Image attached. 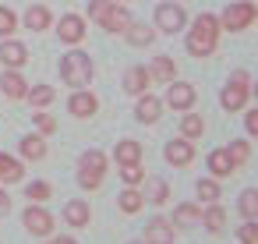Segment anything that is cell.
Masks as SVG:
<instances>
[{
    "mask_svg": "<svg viewBox=\"0 0 258 244\" xmlns=\"http://www.w3.org/2000/svg\"><path fill=\"white\" fill-rule=\"evenodd\" d=\"M117 166H124V163H142V145L135 142V138H124V142H117Z\"/></svg>",
    "mask_w": 258,
    "mask_h": 244,
    "instance_id": "cell-23",
    "label": "cell"
},
{
    "mask_svg": "<svg viewBox=\"0 0 258 244\" xmlns=\"http://www.w3.org/2000/svg\"><path fill=\"white\" fill-rule=\"evenodd\" d=\"M149 85H152V75H149V68H142V64L127 68V75H124V89H127L131 96H142V92H149Z\"/></svg>",
    "mask_w": 258,
    "mask_h": 244,
    "instance_id": "cell-12",
    "label": "cell"
},
{
    "mask_svg": "<svg viewBox=\"0 0 258 244\" xmlns=\"http://www.w3.org/2000/svg\"><path fill=\"white\" fill-rule=\"evenodd\" d=\"M15 29H18L15 11L11 8H0V36H15Z\"/></svg>",
    "mask_w": 258,
    "mask_h": 244,
    "instance_id": "cell-35",
    "label": "cell"
},
{
    "mask_svg": "<svg viewBox=\"0 0 258 244\" xmlns=\"http://www.w3.org/2000/svg\"><path fill=\"white\" fill-rule=\"evenodd\" d=\"M244 124H247V135H258V110H247Z\"/></svg>",
    "mask_w": 258,
    "mask_h": 244,
    "instance_id": "cell-41",
    "label": "cell"
},
{
    "mask_svg": "<svg viewBox=\"0 0 258 244\" xmlns=\"http://www.w3.org/2000/svg\"><path fill=\"white\" fill-rule=\"evenodd\" d=\"M163 156L173 166H191L195 163V145H191V138H173V142H166Z\"/></svg>",
    "mask_w": 258,
    "mask_h": 244,
    "instance_id": "cell-10",
    "label": "cell"
},
{
    "mask_svg": "<svg viewBox=\"0 0 258 244\" xmlns=\"http://www.w3.org/2000/svg\"><path fill=\"white\" fill-rule=\"evenodd\" d=\"M22 177H25V166H22L15 156L0 152V184H18Z\"/></svg>",
    "mask_w": 258,
    "mask_h": 244,
    "instance_id": "cell-20",
    "label": "cell"
},
{
    "mask_svg": "<svg viewBox=\"0 0 258 244\" xmlns=\"http://www.w3.org/2000/svg\"><path fill=\"white\" fill-rule=\"evenodd\" d=\"M198 198H202L205 205L216 202V198H219V180H216V177H202V180H198Z\"/></svg>",
    "mask_w": 258,
    "mask_h": 244,
    "instance_id": "cell-31",
    "label": "cell"
},
{
    "mask_svg": "<svg viewBox=\"0 0 258 244\" xmlns=\"http://www.w3.org/2000/svg\"><path fill=\"white\" fill-rule=\"evenodd\" d=\"M240 212H244L247 219L258 216V191H254V188H247V191L240 195Z\"/></svg>",
    "mask_w": 258,
    "mask_h": 244,
    "instance_id": "cell-34",
    "label": "cell"
},
{
    "mask_svg": "<svg viewBox=\"0 0 258 244\" xmlns=\"http://www.w3.org/2000/svg\"><path fill=\"white\" fill-rule=\"evenodd\" d=\"M50 25H53V15H50L46 4H32V8L25 11V29H29V32H46Z\"/></svg>",
    "mask_w": 258,
    "mask_h": 244,
    "instance_id": "cell-15",
    "label": "cell"
},
{
    "mask_svg": "<svg viewBox=\"0 0 258 244\" xmlns=\"http://www.w3.org/2000/svg\"><path fill=\"white\" fill-rule=\"evenodd\" d=\"M237 237H240V244H258V226H254V219H247V223L237 230Z\"/></svg>",
    "mask_w": 258,
    "mask_h": 244,
    "instance_id": "cell-40",
    "label": "cell"
},
{
    "mask_svg": "<svg viewBox=\"0 0 258 244\" xmlns=\"http://www.w3.org/2000/svg\"><path fill=\"white\" fill-rule=\"evenodd\" d=\"M166 195H170V188H166L163 180H149V195H142V198H145V205H149V202H152V205H163Z\"/></svg>",
    "mask_w": 258,
    "mask_h": 244,
    "instance_id": "cell-33",
    "label": "cell"
},
{
    "mask_svg": "<svg viewBox=\"0 0 258 244\" xmlns=\"http://www.w3.org/2000/svg\"><path fill=\"white\" fill-rule=\"evenodd\" d=\"M202 219V205H177L173 209V226H195Z\"/></svg>",
    "mask_w": 258,
    "mask_h": 244,
    "instance_id": "cell-27",
    "label": "cell"
},
{
    "mask_svg": "<svg viewBox=\"0 0 258 244\" xmlns=\"http://www.w3.org/2000/svg\"><path fill=\"white\" fill-rule=\"evenodd\" d=\"M202 131H205V120H202L198 113H187V117L180 120V135H184V138H202Z\"/></svg>",
    "mask_w": 258,
    "mask_h": 244,
    "instance_id": "cell-29",
    "label": "cell"
},
{
    "mask_svg": "<svg viewBox=\"0 0 258 244\" xmlns=\"http://www.w3.org/2000/svg\"><path fill=\"white\" fill-rule=\"evenodd\" d=\"M68 110H71V117H82V120H89V117L99 110V99H96L92 92H75V96L68 99Z\"/></svg>",
    "mask_w": 258,
    "mask_h": 244,
    "instance_id": "cell-13",
    "label": "cell"
},
{
    "mask_svg": "<svg viewBox=\"0 0 258 244\" xmlns=\"http://www.w3.org/2000/svg\"><path fill=\"white\" fill-rule=\"evenodd\" d=\"M22 156L32 159V163H39V159L46 156V142H43V135H25V138H22Z\"/></svg>",
    "mask_w": 258,
    "mask_h": 244,
    "instance_id": "cell-25",
    "label": "cell"
},
{
    "mask_svg": "<svg viewBox=\"0 0 258 244\" xmlns=\"http://www.w3.org/2000/svg\"><path fill=\"white\" fill-rule=\"evenodd\" d=\"M22 223H25V230H29V233H36V237L53 233V216H50L43 205H29V209H25V216H22Z\"/></svg>",
    "mask_w": 258,
    "mask_h": 244,
    "instance_id": "cell-8",
    "label": "cell"
},
{
    "mask_svg": "<svg viewBox=\"0 0 258 244\" xmlns=\"http://www.w3.org/2000/svg\"><path fill=\"white\" fill-rule=\"evenodd\" d=\"M25 96H29V99H32V106H50V103H53V99H57V96H53V89H50V85H36V89H29V92H25Z\"/></svg>",
    "mask_w": 258,
    "mask_h": 244,
    "instance_id": "cell-32",
    "label": "cell"
},
{
    "mask_svg": "<svg viewBox=\"0 0 258 244\" xmlns=\"http://www.w3.org/2000/svg\"><path fill=\"white\" fill-rule=\"evenodd\" d=\"M8 209H11V198H8V191H4V188H0V219L8 216Z\"/></svg>",
    "mask_w": 258,
    "mask_h": 244,
    "instance_id": "cell-42",
    "label": "cell"
},
{
    "mask_svg": "<svg viewBox=\"0 0 258 244\" xmlns=\"http://www.w3.org/2000/svg\"><path fill=\"white\" fill-rule=\"evenodd\" d=\"M135 113H138V120H142V124H156V120H159V113H163V99H156V96L142 92V96H138Z\"/></svg>",
    "mask_w": 258,
    "mask_h": 244,
    "instance_id": "cell-16",
    "label": "cell"
},
{
    "mask_svg": "<svg viewBox=\"0 0 258 244\" xmlns=\"http://www.w3.org/2000/svg\"><path fill=\"white\" fill-rule=\"evenodd\" d=\"M120 180H124L127 188H138V184L145 180V170H142V163H124V166H120Z\"/></svg>",
    "mask_w": 258,
    "mask_h": 244,
    "instance_id": "cell-30",
    "label": "cell"
},
{
    "mask_svg": "<svg viewBox=\"0 0 258 244\" xmlns=\"http://www.w3.org/2000/svg\"><path fill=\"white\" fill-rule=\"evenodd\" d=\"M103 173H106V156L96 152V149H89L82 156V163H78V184L89 188V191H96L103 184Z\"/></svg>",
    "mask_w": 258,
    "mask_h": 244,
    "instance_id": "cell-4",
    "label": "cell"
},
{
    "mask_svg": "<svg viewBox=\"0 0 258 244\" xmlns=\"http://www.w3.org/2000/svg\"><path fill=\"white\" fill-rule=\"evenodd\" d=\"M117 205H120V209H124L127 216H135V212H138V209L145 205V198H142V191H138V188H127V191H124V195L117 198Z\"/></svg>",
    "mask_w": 258,
    "mask_h": 244,
    "instance_id": "cell-28",
    "label": "cell"
},
{
    "mask_svg": "<svg viewBox=\"0 0 258 244\" xmlns=\"http://www.w3.org/2000/svg\"><path fill=\"white\" fill-rule=\"evenodd\" d=\"M25 195H29V202H46L50 198V184L46 180H36V184L25 188Z\"/></svg>",
    "mask_w": 258,
    "mask_h": 244,
    "instance_id": "cell-37",
    "label": "cell"
},
{
    "mask_svg": "<svg viewBox=\"0 0 258 244\" xmlns=\"http://www.w3.org/2000/svg\"><path fill=\"white\" fill-rule=\"evenodd\" d=\"M0 92H4L8 99H25L29 85H25V78L18 71H4V75H0Z\"/></svg>",
    "mask_w": 258,
    "mask_h": 244,
    "instance_id": "cell-18",
    "label": "cell"
},
{
    "mask_svg": "<svg viewBox=\"0 0 258 244\" xmlns=\"http://www.w3.org/2000/svg\"><path fill=\"white\" fill-rule=\"evenodd\" d=\"M64 219H68V226H89V219H92L89 202H82V198L68 202V205H64Z\"/></svg>",
    "mask_w": 258,
    "mask_h": 244,
    "instance_id": "cell-19",
    "label": "cell"
},
{
    "mask_svg": "<svg viewBox=\"0 0 258 244\" xmlns=\"http://www.w3.org/2000/svg\"><path fill=\"white\" fill-rule=\"evenodd\" d=\"M202 223L209 226V233H223V226H226V212H223L216 202H209V205L202 209Z\"/></svg>",
    "mask_w": 258,
    "mask_h": 244,
    "instance_id": "cell-24",
    "label": "cell"
},
{
    "mask_svg": "<svg viewBox=\"0 0 258 244\" xmlns=\"http://www.w3.org/2000/svg\"><path fill=\"white\" fill-rule=\"evenodd\" d=\"M127 22H131L127 8H117V4H113V8H110V11H106V15L99 18V25H103L106 32H117V36H120V32L127 29Z\"/></svg>",
    "mask_w": 258,
    "mask_h": 244,
    "instance_id": "cell-21",
    "label": "cell"
},
{
    "mask_svg": "<svg viewBox=\"0 0 258 244\" xmlns=\"http://www.w3.org/2000/svg\"><path fill=\"white\" fill-rule=\"evenodd\" d=\"M226 152H230V159H233V163L240 166V163H244V159L251 156V145H247V142L240 138V142H230V145H226Z\"/></svg>",
    "mask_w": 258,
    "mask_h": 244,
    "instance_id": "cell-36",
    "label": "cell"
},
{
    "mask_svg": "<svg viewBox=\"0 0 258 244\" xmlns=\"http://www.w3.org/2000/svg\"><path fill=\"white\" fill-rule=\"evenodd\" d=\"M113 4H117V0H89V18H92V22H99Z\"/></svg>",
    "mask_w": 258,
    "mask_h": 244,
    "instance_id": "cell-38",
    "label": "cell"
},
{
    "mask_svg": "<svg viewBox=\"0 0 258 244\" xmlns=\"http://www.w3.org/2000/svg\"><path fill=\"white\" fill-rule=\"evenodd\" d=\"M195 99H198V92H195V85H187V82H166V106L170 110H191L195 106Z\"/></svg>",
    "mask_w": 258,
    "mask_h": 244,
    "instance_id": "cell-7",
    "label": "cell"
},
{
    "mask_svg": "<svg viewBox=\"0 0 258 244\" xmlns=\"http://www.w3.org/2000/svg\"><path fill=\"white\" fill-rule=\"evenodd\" d=\"M149 75L159 78V82H173V78H177V64H173V57H156L152 68H149Z\"/></svg>",
    "mask_w": 258,
    "mask_h": 244,
    "instance_id": "cell-26",
    "label": "cell"
},
{
    "mask_svg": "<svg viewBox=\"0 0 258 244\" xmlns=\"http://www.w3.org/2000/svg\"><path fill=\"white\" fill-rule=\"evenodd\" d=\"M173 223H166V219H152L149 226H145V237H142V244H173Z\"/></svg>",
    "mask_w": 258,
    "mask_h": 244,
    "instance_id": "cell-14",
    "label": "cell"
},
{
    "mask_svg": "<svg viewBox=\"0 0 258 244\" xmlns=\"http://www.w3.org/2000/svg\"><path fill=\"white\" fill-rule=\"evenodd\" d=\"M131 244H142V240H131Z\"/></svg>",
    "mask_w": 258,
    "mask_h": 244,
    "instance_id": "cell-44",
    "label": "cell"
},
{
    "mask_svg": "<svg viewBox=\"0 0 258 244\" xmlns=\"http://www.w3.org/2000/svg\"><path fill=\"white\" fill-rule=\"evenodd\" d=\"M247 89H251V78H247L244 71H237V75L230 78V85L223 89V110H230V113H233V110H244L247 99H251Z\"/></svg>",
    "mask_w": 258,
    "mask_h": 244,
    "instance_id": "cell-6",
    "label": "cell"
},
{
    "mask_svg": "<svg viewBox=\"0 0 258 244\" xmlns=\"http://www.w3.org/2000/svg\"><path fill=\"white\" fill-rule=\"evenodd\" d=\"M53 244H78V240H75V237H57Z\"/></svg>",
    "mask_w": 258,
    "mask_h": 244,
    "instance_id": "cell-43",
    "label": "cell"
},
{
    "mask_svg": "<svg viewBox=\"0 0 258 244\" xmlns=\"http://www.w3.org/2000/svg\"><path fill=\"white\" fill-rule=\"evenodd\" d=\"M57 36H60V43L78 46V43L85 39V18H82V15H64V18L57 22Z\"/></svg>",
    "mask_w": 258,
    "mask_h": 244,
    "instance_id": "cell-9",
    "label": "cell"
},
{
    "mask_svg": "<svg viewBox=\"0 0 258 244\" xmlns=\"http://www.w3.org/2000/svg\"><path fill=\"white\" fill-rule=\"evenodd\" d=\"M120 36H127L131 46H149V43L156 39V29H152V25H142V22H127V29H124Z\"/></svg>",
    "mask_w": 258,
    "mask_h": 244,
    "instance_id": "cell-22",
    "label": "cell"
},
{
    "mask_svg": "<svg viewBox=\"0 0 258 244\" xmlns=\"http://www.w3.org/2000/svg\"><path fill=\"white\" fill-rule=\"evenodd\" d=\"M32 120H36V131H39V135H53V131H57V120H53L50 113H36Z\"/></svg>",
    "mask_w": 258,
    "mask_h": 244,
    "instance_id": "cell-39",
    "label": "cell"
},
{
    "mask_svg": "<svg viewBox=\"0 0 258 244\" xmlns=\"http://www.w3.org/2000/svg\"><path fill=\"white\" fill-rule=\"evenodd\" d=\"M254 18H258V8L251 0H240V4H230L223 11V18H216V22H219V32H244L254 25Z\"/></svg>",
    "mask_w": 258,
    "mask_h": 244,
    "instance_id": "cell-3",
    "label": "cell"
},
{
    "mask_svg": "<svg viewBox=\"0 0 258 244\" xmlns=\"http://www.w3.org/2000/svg\"><path fill=\"white\" fill-rule=\"evenodd\" d=\"M0 64H8L11 71L25 68V64H29V50H25V43H18V39L0 43Z\"/></svg>",
    "mask_w": 258,
    "mask_h": 244,
    "instance_id": "cell-11",
    "label": "cell"
},
{
    "mask_svg": "<svg viewBox=\"0 0 258 244\" xmlns=\"http://www.w3.org/2000/svg\"><path fill=\"white\" fill-rule=\"evenodd\" d=\"M184 25H187V11L177 4V0H166V4H159V8H156V29H159V32L177 36Z\"/></svg>",
    "mask_w": 258,
    "mask_h": 244,
    "instance_id": "cell-5",
    "label": "cell"
},
{
    "mask_svg": "<svg viewBox=\"0 0 258 244\" xmlns=\"http://www.w3.org/2000/svg\"><path fill=\"white\" fill-rule=\"evenodd\" d=\"M233 170H237V163L230 159L226 149H212V152H209V173H212L216 180H219V177H230Z\"/></svg>",
    "mask_w": 258,
    "mask_h": 244,
    "instance_id": "cell-17",
    "label": "cell"
},
{
    "mask_svg": "<svg viewBox=\"0 0 258 244\" xmlns=\"http://www.w3.org/2000/svg\"><path fill=\"white\" fill-rule=\"evenodd\" d=\"M60 78H64L71 89H85V85L92 82V60H89V53L71 50L68 57H60Z\"/></svg>",
    "mask_w": 258,
    "mask_h": 244,
    "instance_id": "cell-2",
    "label": "cell"
},
{
    "mask_svg": "<svg viewBox=\"0 0 258 244\" xmlns=\"http://www.w3.org/2000/svg\"><path fill=\"white\" fill-rule=\"evenodd\" d=\"M216 43H219V22H216V15H198L191 22V32H187V53L191 57H212Z\"/></svg>",
    "mask_w": 258,
    "mask_h": 244,
    "instance_id": "cell-1",
    "label": "cell"
}]
</instances>
